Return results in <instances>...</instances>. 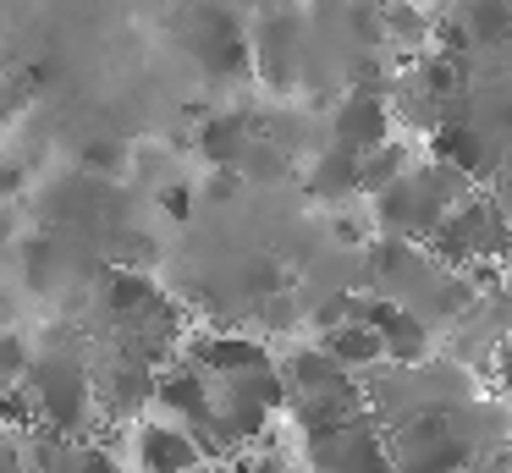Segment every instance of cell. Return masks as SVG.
<instances>
[{
    "mask_svg": "<svg viewBox=\"0 0 512 473\" xmlns=\"http://www.w3.org/2000/svg\"><path fill=\"white\" fill-rule=\"evenodd\" d=\"M331 138L347 143V149L375 154L380 143L391 138V110H386V99H380L375 88H353V94L336 105V116H331Z\"/></svg>",
    "mask_w": 512,
    "mask_h": 473,
    "instance_id": "obj_1",
    "label": "cell"
},
{
    "mask_svg": "<svg viewBox=\"0 0 512 473\" xmlns=\"http://www.w3.org/2000/svg\"><path fill=\"white\" fill-rule=\"evenodd\" d=\"M34 396H39V407H45L50 424H56V429H72V418L83 413V396H89V385H83V369H78V363L50 358V363H39Z\"/></svg>",
    "mask_w": 512,
    "mask_h": 473,
    "instance_id": "obj_2",
    "label": "cell"
},
{
    "mask_svg": "<svg viewBox=\"0 0 512 473\" xmlns=\"http://www.w3.org/2000/svg\"><path fill=\"white\" fill-rule=\"evenodd\" d=\"M364 171H369L364 149L331 143V149H320V160H314L309 187H314V198H325V204H342V198H353L358 187H364Z\"/></svg>",
    "mask_w": 512,
    "mask_h": 473,
    "instance_id": "obj_3",
    "label": "cell"
},
{
    "mask_svg": "<svg viewBox=\"0 0 512 473\" xmlns=\"http://www.w3.org/2000/svg\"><path fill=\"white\" fill-rule=\"evenodd\" d=\"M199 451H204L199 440L171 429V424H149L138 435V457H144L149 473H193L199 468Z\"/></svg>",
    "mask_w": 512,
    "mask_h": 473,
    "instance_id": "obj_4",
    "label": "cell"
},
{
    "mask_svg": "<svg viewBox=\"0 0 512 473\" xmlns=\"http://www.w3.org/2000/svg\"><path fill=\"white\" fill-rule=\"evenodd\" d=\"M248 149H254V127H248L243 110H221L199 127V154L210 165H243Z\"/></svg>",
    "mask_w": 512,
    "mask_h": 473,
    "instance_id": "obj_5",
    "label": "cell"
},
{
    "mask_svg": "<svg viewBox=\"0 0 512 473\" xmlns=\"http://www.w3.org/2000/svg\"><path fill=\"white\" fill-rule=\"evenodd\" d=\"M254 55H259V72H265L270 83H287L292 61H303V28L292 17H265Z\"/></svg>",
    "mask_w": 512,
    "mask_h": 473,
    "instance_id": "obj_6",
    "label": "cell"
},
{
    "mask_svg": "<svg viewBox=\"0 0 512 473\" xmlns=\"http://www.w3.org/2000/svg\"><path fill=\"white\" fill-rule=\"evenodd\" d=\"M430 154H435V160H446V165H457V171H468V176L490 171L485 132H479L474 121H441V127L430 132Z\"/></svg>",
    "mask_w": 512,
    "mask_h": 473,
    "instance_id": "obj_7",
    "label": "cell"
},
{
    "mask_svg": "<svg viewBox=\"0 0 512 473\" xmlns=\"http://www.w3.org/2000/svg\"><path fill=\"white\" fill-rule=\"evenodd\" d=\"M325 352H331L342 369H369V363L386 358V336H380V325H369V319H347V325L325 330Z\"/></svg>",
    "mask_w": 512,
    "mask_h": 473,
    "instance_id": "obj_8",
    "label": "cell"
},
{
    "mask_svg": "<svg viewBox=\"0 0 512 473\" xmlns=\"http://www.w3.org/2000/svg\"><path fill=\"white\" fill-rule=\"evenodd\" d=\"M457 22L468 28L474 44H496L512 33V0H463V6H457Z\"/></svg>",
    "mask_w": 512,
    "mask_h": 473,
    "instance_id": "obj_9",
    "label": "cell"
},
{
    "mask_svg": "<svg viewBox=\"0 0 512 473\" xmlns=\"http://www.w3.org/2000/svg\"><path fill=\"white\" fill-rule=\"evenodd\" d=\"M199 363L204 369H221V374H248V369H265V347L243 341V336H215L199 347Z\"/></svg>",
    "mask_w": 512,
    "mask_h": 473,
    "instance_id": "obj_10",
    "label": "cell"
},
{
    "mask_svg": "<svg viewBox=\"0 0 512 473\" xmlns=\"http://www.w3.org/2000/svg\"><path fill=\"white\" fill-rule=\"evenodd\" d=\"M160 402L177 407V413L188 418V424H210V418H215L210 391H204L199 374H166V380H160Z\"/></svg>",
    "mask_w": 512,
    "mask_h": 473,
    "instance_id": "obj_11",
    "label": "cell"
},
{
    "mask_svg": "<svg viewBox=\"0 0 512 473\" xmlns=\"http://www.w3.org/2000/svg\"><path fill=\"white\" fill-rule=\"evenodd\" d=\"M155 303V281L144 270H116L111 275V308L116 314H138V308Z\"/></svg>",
    "mask_w": 512,
    "mask_h": 473,
    "instance_id": "obj_12",
    "label": "cell"
},
{
    "mask_svg": "<svg viewBox=\"0 0 512 473\" xmlns=\"http://www.w3.org/2000/svg\"><path fill=\"white\" fill-rule=\"evenodd\" d=\"M408 176V154L391 149V143H380L375 154H369V171H364V193H380V187L402 182Z\"/></svg>",
    "mask_w": 512,
    "mask_h": 473,
    "instance_id": "obj_13",
    "label": "cell"
},
{
    "mask_svg": "<svg viewBox=\"0 0 512 473\" xmlns=\"http://www.w3.org/2000/svg\"><path fill=\"white\" fill-rule=\"evenodd\" d=\"M386 33H391V39H413V44H419V39H430V22H424V11L419 6H408V0H397V6H386Z\"/></svg>",
    "mask_w": 512,
    "mask_h": 473,
    "instance_id": "obj_14",
    "label": "cell"
},
{
    "mask_svg": "<svg viewBox=\"0 0 512 473\" xmlns=\"http://www.w3.org/2000/svg\"><path fill=\"white\" fill-rule=\"evenodd\" d=\"M23 270H28V286H34V292H45V286H50V242L45 237H28L23 242Z\"/></svg>",
    "mask_w": 512,
    "mask_h": 473,
    "instance_id": "obj_15",
    "label": "cell"
},
{
    "mask_svg": "<svg viewBox=\"0 0 512 473\" xmlns=\"http://www.w3.org/2000/svg\"><path fill=\"white\" fill-rule=\"evenodd\" d=\"M122 143L116 138H94L89 149H83V171H122Z\"/></svg>",
    "mask_w": 512,
    "mask_h": 473,
    "instance_id": "obj_16",
    "label": "cell"
},
{
    "mask_svg": "<svg viewBox=\"0 0 512 473\" xmlns=\"http://www.w3.org/2000/svg\"><path fill=\"white\" fill-rule=\"evenodd\" d=\"M243 182H248V171H243V165H215V171H210V182H204V193H210L215 204H221V198H237V187H243Z\"/></svg>",
    "mask_w": 512,
    "mask_h": 473,
    "instance_id": "obj_17",
    "label": "cell"
},
{
    "mask_svg": "<svg viewBox=\"0 0 512 473\" xmlns=\"http://www.w3.org/2000/svg\"><path fill=\"white\" fill-rule=\"evenodd\" d=\"M160 209H166L171 220H188L193 215V187L188 182H166L160 187Z\"/></svg>",
    "mask_w": 512,
    "mask_h": 473,
    "instance_id": "obj_18",
    "label": "cell"
},
{
    "mask_svg": "<svg viewBox=\"0 0 512 473\" xmlns=\"http://www.w3.org/2000/svg\"><path fill=\"white\" fill-rule=\"evenodd\" d=\"M28 418H34V413H28V391H23V380H12V391H6V424L23 429Z\"/></svg>",
    "mask_w": 512,
    "mask_h": 473,
    "instance_id": "obj_19",
    "label": "cell"
},
{
    "mask_svg": "<svg viewBox=\"0 0 512 473\" xmlns=\"http://www.w3.org/2000/svg\"><path fill=\"white\" fill-rule=\"evenodd\" d=\"M6 380H23V336H17V330H6Z\"/></svg>",
    "mask_w": 512,
    "mask_h": 473,
    "instance_id": "obj_20",
    "label": "cell"
},
{
    "mask_svg": "<svg viewBox=\"0 0 512 473\" xmlns=\"http://www.w3.org/2000/svg\"><path fill=\"white\" fill-rule=\"evenodd\" d=\"M78 473H122V462H116L111 451H89V457L78 462Z\"/></svg>",
    "mask_w": 512,
    "mask_h": 473,
    "instance_id": "obj_21",
    "label": "cell"
},
{
    "mask_svg": "<svg viewBox=\"0 0 512 473\" xmlns=\"http://www.w3.org/2000/svg\"><path fill=\"white\" fill-rule=\"evenodd\" d=\"M265 314L276 319V330H292V303H265Z\"/></svg>",
    "mask_w": 512,
    "mask_h": 473,
    "instance_id": "obj_22",
    "label": "cell"
},
{
    "mask_svg": "<svg viewBox=\"0 0 512 473\" xmlns=\"http://www.w3.org/2000/svg\"><path fill=\"white\" fill-rule=\"evenodd\" d=\"M496 369H501V385H507V391H512V341H507V347H501Z\"/></svg>",
    "mask_w": 512,
    "mask_h": 473,
    "instance_id": "obj_23",
    "label": "cell"
},
{
    "mask_svg": "<svg viewBox=\"0 0 512 473\" xmlns=\"http://www.w3.org/2000/svg\"><path fill=\"white\" fill-rule=\"evenodd\" d=\"M243 473H281V468H276V462H248Z\"/></svg>",
    "mask_w": 512,
    "mask_h": 473,
    "instance_id": "obj_24",
    "label": "cell"
}]
</instances>
